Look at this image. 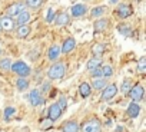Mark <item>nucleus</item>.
Returning <instances> with one entry per match:
<instances>
[{
	"instance_id": "nucleus-1",
	"label": "nucleus",
	"mask_w": 146,
	"mask_h": 132,
	"mask_svg": "<svg viewBox=\"0 0 146 132\" xmlns=\"http://www.w3.org/2000/svg\"><path fill=\"white\" fill-rule=\"evenodd\" d=\"M66 73V65L63 62H56L54 65H52L49 71H47V76L49 79L52 81H56V79H62Z\"/></svg>"
},
{
	"instance_id": "nucleus-2",
	"label": "nucleus",
	"mask_w": 146,
	"mask_h": 132,
	"mask_svg": "<svg viewBox=\"0 0 146 132\" xmlns=\"http://www.w3.org/2000/svg\"><path fill=\"white\" fill-rule=\"evenodd\" d=\"M10 71H13L19 78H26V76H29L30 75V68L25 63V62H22V60H19V62H15V63H12V68H10Z\"/></svg>"
},
{
	"instance_id": "nucleus-3",
	"label": "nucleus",
	"mask_w": 146,
	"mask_h": 132,
	"mask_svg": "<svg viewBox=\"0 0 146 132\" xmlns=\"http://www.w3.org/2000/svg\"><path fill=\"white\" fill-rule=\"evenodd\" d=\"M100 131H102V122L98 118L86 121L82 126V132H100Z\"/></svg>"
},
{
	"instance_id": "nucleus-4",
	"label": "nucleus",
	"mask_w": 146,
	"mask_h": 132,
	"mask_svg": "<svg viewBox=\"0 0 146 132\" xmlns=\"http://www.w3.org/2000/svg\"><path fill=\"white\" fill-rule=\"evenodd\" d=\"M127 95L130 96L132 102L139 103V102L143 99V96H145V89H143V86H142V85H135V86H132V88H130V91H129V93H127Z\"/></svg>"
},
{
	"instance_id": "nucleus-5",
	"label": "nucleus",
	"mask_w": 146,
	"mask_h": 132,
	"mask_svg": "<svg viewBox=\"0 0 146 132\" xmlns=\"http://www.w3.org/2000/svg\"><path fill=\"white\" fill-rule=\"evenodd\" d=\"M116 93H117V86H116L115 83L106 85V88H105L103 92H102L100 99H102V101H110V99H113V98L116 96Z\"/></svg>"
},
{
	"instance_id": "nucleus-6",
	"label": "nucleus",
	"mask_w": 146,
	"mask_h": 132,
	"mask_svg": "<svg viewBox=\"0 0 146 132\" xmlns=\"http://www.w3.org/2000/svg\"><path fill=\"white\" fill-rule=\"evenodd\" d=\"M62 112H63V111H62V109L59 108V105L54 102V103H52V105L49 106V109H47V118L54 122V121H57V119L62 116Z\"/></svg>"
},
{
	"instance_id": "nucleus-7",
	"label": "nucleus",
	"mask_w": 146,
	"mask_h": 132,
	"mask_svg": "<svg viewBox=\"0 0 146 132\" xmlns=\"http://www.w3.org/2000/svg\"><path fill=\"white\" fill-rule=\"evenodd\" d=\"M29 99H30V103L32 106H39V105H43L44 103V99L42 96V93L39 92V89H33L29 95Z\"/></svg>"
},
{
	"instance_id": "nucleus-8",
	"label": "nucleus",
	"mask_w": 146,
	"mask_h": 132,
	"mask_svg": "<svg viewBox=\"0 0 146 132\" xmlns=\"http://www.w3.org/2000/svg\"><path fill=\"white\" fill-rule=\"evenodd\" d=\"M62 131L63 132H79L80 131V125L76 121H66L62 125Z\"/></svg>"
},
{
	"instance_id": "nucleus-9",
	"label": "nucleus",
	"mask_w": 146,
	"mask_h": 132,
	"mask_svg": "<svg viewBox=\"0 0 146 132\" xmlns=\"http://www.w3.org/2000/svg\"><path fill=\"white\" fill-rule=\"evenodd\" d=\"M75 47H76V40L73 39V37H67L63 42L62 47H60V53H70Z\"/></svg>"
},
{
	"instance_id": "nucleus-10",
	"label": "nucleus",
	"mask_w": 146,
	"mask_h": 132,
	"mask_svg": "<svg viewBox=\"0 0 146 132\" xmlns=\"http://www.w3.org/2000/svg\"><path fill=\"white\" fill-rule=\"evenodd\" d=\"M86 12H88V7L85 5H73L70 9V13L73 17H82Z\"/></svg>"
},
{
	"instance_id": "nucleus-11",
	"label": "nucleus",
	"mask_w": 146,
	"mask_h": 132,
	"mask_svg": "<svg viewBox=\"0 0 146 132\" xmlns=\"http://www.w3.org/2000/svg\"><path fill=\"white\" fill-rule=\"evenodd\" d=\"M0 26H2V30H6V32H10L15 29V22L12 17L9 16H5L0 19Z\"/></svg>"
},
{
	"instance_id": "nucleus-12",
	"label": "nucleus",
	"mask_w": 146,
	"mask_h": 132,
	"mask_svg": "<svg viewBox=\"0 0 146 132\" xmlns=\"http://www.w3.org/2000/svg\"><path fill=\"white\" fill-rule=\"evenodd\" d=\"M22 10H25V5H23V3H13V5L9 6V9H7V16H9V17L17 16Z\"/></svg>"
},
{
	"instance_id": "nucleus-13",
	"label": "nucleus",
	"mask_w": 146,
	"mask_h": 132,
	"mask_svg": "<svg viewBox=\"0 0 146 132\" xmlns=\"http://www.w3.org/2000/svg\"><path fill=\"white\" fill-rule=\"evenodd\" d=\"M126 113H127L129 118H136V116H139V113H140V105L136 103V102L129 103V106H127V109H126Z\"/></svg>"
},
{
	"instance_id": "nucleus-14",
	"label": "nucleus",
	"mask_w": 146,
	"mask_h": 132,
	"mask_svg": "<svg viewBox=\"0 0 146 132\" xmlns=\"http://www.w3.org/2000/svg\"><path fill=\"white\" fill-rule=\"evenodd\" d=\"M132 13H133V10H132V6H129V5H120L119 9H117V16L120 19H126Z\"/></svg>"
},
{
	"instance_id": "nucleus-15",
	"label": "nucleus",
	"mask_w": 146,
	"mask_h": 132,
	"mask_svg": "<svg viewBox=\"0 0 146 132\" xmlns=\"http://www.w3.org/2000/svg\"><path fill=\"white\" fill-rule=\"evenodd\" d=\"M59 56H60V46H57V45L54 43V45L50 46V49H49V52H47V57H49V60L54 62V60L59 59Z\"/></svg>"
},
{
	"instance_id": "nucleus-16",
	"label": "nucleus",
	"mask_w": 146,
	"mask_h": 132,
	"mask_svg": "<svg viewBox=\"0 0 146 132\" xmlns=\"http://www.w3.org/2000/svg\"><path fill=\"white\" fill-rule=\"evenodd\" d=\"M79 92H80L82 98H89L92 95V88L88 82H82L80 86H79Z\"/></svg>"
},
{
	"instance_id": "nucleus-17",
	"label": "nucleus",
	"mask_w": 146,
	"mask_h": 132,
	"mask_svg": "<svg viewBox=\"0 0 146 132\" xmlns=\"http://www.w3.org/2000/svg\"><path fill=\"white\" fill-rule=\"evenodd\" d=\"M29 20H30V13H29L27 10H22V12L17 15V25H19V26L26 25Z\"/></svg>"
},
{
	"instance_id": "nucleus-18",
	"label": "nucleus",
	"mask_w": 146,
	"mask_h": 132,
	"mask_svg": "<svg viewBox=\"0 0 146 132\" xmlns=\"http://www.w3.org/2000/svg\"><path fill=\"white\" fill-rule=\"evenodd\" d=\"M108 25H109V20L108 19H99V20H96L95 25H93L95 32H103L108 27Z\"/></svg>"
},
{
	"instance_id": "nucleus-19",
	"label": "nucleus",
	"mask_w": 146,
	"mask_h": 132,
	"mask_svg": "<svg viewBox=\"0 0 146 132\" xmlns=\"http://www.w3.org/2000/svg\"><path fill=\"white\" fill-rule=\"evenodd\" d=\"M67 23H69V15H67L66 12L59 13L57 17H56V25H57V26H64V25H67Z\"/></svg>"
},
{
	"instance_id": "nucleus-20",
	"label": "nucleus",
	"mask_w": 146,
	"mask_h": 132,
	"mask_svg": "<svg viewBox=\"0 0 146 132\" xmlns=\"http://www.w3.org/2000/svg\"><path fill=\"white\" fill-rule=\"evenodd\" d=\"M106 85H108L106 79H103V78H98V79H93V82H92V86H90V88H95V89L100 91V89H105V88H106Z\"/></svg>"
},
{
	"instance_id": "nucleus-21",
	"label": "nucleus",
	"mask_w": 146,
	"mask_h": 132,
	"mask_svg": "<svg viewBox=\"0 0 146 132\" xmlns=\"http://www.w3.org/2000/svg\"><path fill=\"white\" fill-rule=\"evenodd\" d=\"M105 45L103 43H96V45H93V47H92V53L95 55V57H100L102 55H103V52H105Z\"/></svg>"
},
{
	"instance_id": "nucleus-22",
	"label": "nucleus",
	"mask_w": 146,
	"mask_h": 132,
	"mask_svg": "<svg viewBox=\"0 0 146 132\" xmlns=\"http://www.w3.org/2000/svg\"><path fill=\"white\" fill-rule=\"evenodd\" d=\"M102 66V59L100 57H93L88 62V69L89 71H93V69H98Z\"/></svg>"
},
{
	"instance_id": "nucleus-23",
	"label": "nucleus",
	"mask_w": 146,
	"mask_h": 132,
	"mask_svg": "<svg viewBox=\"0 0 146 132\" xmlns=\"http://www.w3.org/2000/svg\"><path fill=\"white\" fill-rule=\"evenodd\" d=\"M16 88H17L19 91H26V89L29 88V81H27L26 78H19V79L16 81Z\"/></svg>"
},
{
	"instance_id": "nucleus-24",
	"label": "nucleus",
	"mask_w": 146,
	"mask_h": 132,
	"mask_svg": "<svg viewBox=\"0 0 146 132\" xmlns=\"http://www.w3.org/2000/svg\"><path fill=\"white\" fill-rule=\"evenodd\" d=\"M100 71H102V78H103V79H105V78H110V76L113 75V68H112L110 65H105Z\"/></svg>"
},
{
	"instance_id": "nucleus-25",
	"label": "nucleus",
	"mask_w": 146,
	"mask_h": 132,
	"mask_svg": "<svg viewBox=\"0 0 146 132\" xmlns=\"http://www.w3.org/2000/svg\"><path fill=\"white\" fill-rule=\"evenodd\" d=\"M29 33H30V27L29 26H26V25L19 26V29H17V37H26V36H29Z\"/></svg>"
},
{
	"instance_id": "nucleus-26",
	"label": "nucleus",
	"mask_w": 146,
	"mask_h": 132,
	"mask_svg": "<svg viewBox=\"0 0 146 132\" xmlns=\"http://www.w3.org/2000/svg\"><path fill=\"white\" fill-rule=\"evenodd\" d=\"M10 68H12V60L9 57L0 59V69H2V71H9Z\"/></svg>"
},
{
	"instance_id": "nucleus-27",
	"label": "nucleus",
	"mask_w": 146,
	"mask_h": 132,
	"mask_svg": "<svg viewBox=\"0 0 146 132\" xmlns=\"http://www.w3.org/2000/svg\"><path fill=\"white\" fill-rule=\"evenodd\" d=\"M130 88H132V82H130V79H125L123 82H122V85H120V91H122V93H129V91H130Z\"/></svg>"
},
{
	"instance_id": "nucleus-28",
	"label": "nucleus",
	"mask_w": 146,
	"mask_h": 132,
	"mask_svg": "<svg viewBox=\"0 0 146 132\" xmlns=\"http://www.w3.org/2000/svg\"><path fill=\"white\" fill-rule=\"evenodd\" d=\"M105 10H106V7L105 6H98V7H95V9H92V17H100L103 13H105Z\"/></svg>"
},
{
	"instance_id": "nucleus-29",
	"label": "nucleus",
	"mask_w": 146,
	"mask_h": 132,
	"mask_svg": "<svg viewBox=\"0 0 146 132\" xmlns=\"http://www.w3.org/2000/svg\"><path fill=\"white\" fill-rule=\"evenodd\" d=\"M53 126V121H50L49 118H43V121L40 122V129L42 131H47Z\"/></svg>"
},
{
	"instance_id": "nucleus-30",
	"label": "nucleus",
	"mask_w": 146,
	"mask_h": 132,
	"mask_svg": "<svg viewBox=\"0 0 146 132\" xmlns=\"http://www.w3.org/2000/svg\"><path fill=\"white\" fill-rule=\"evenodd\" d=\"M15 112H16V109H15L13 106H7V108L5 109V112H3L5 121H9V119H10V116H13V115H15Z\"/></svg>"
},
{
	"instance_id": "nucleus-31",
	"label": "nucleus",
	"mask_w": 146,
	"mask_h": 132,
	"mask_svg": "<svg viewBox=\"0 0 146 132\" xmlns=\"http://www.w3.org/2000/svg\"><path fill=\"white\" fill-rule=\"evenodd\" d=\"M43 3V0H26V5L32 9H37Z\"/></svg>"
},
{
	"instance_id": "nucleus-32",
	"label": "nucleus",
	"mask_w": 146,
	"mask_h": 132,
	"mask_svg": "<svg viewBox=\"0 0 146 132\" xmlns=\"http://www.w3.org/2000/svg\"><path fill=\"white\" fill-rule=\"evenodd\" d=\"M137 71H139L140 73H143V72L146 71V59H145V57H140V59L137 60Z\"/></svg>"
},
{
	"instance_id": "nucleus-33",
	"label": "nucleus",
	"mask_w": 146,
	"mask_h": 132,
	"mask_svg": "<svg viewBox=\"0 0 146 132\" xmlns=\"http://www.w3.org/2000/svg\"><path fill=\"white\" fill-rule=\"evenodd\" d=\"M56 103L59 105V108L62 111H66V108H67V99H66V96H60L59 102H56Z\"/></svg>"
},
{
	"instance_id": "nucleus-34",
	"label": "nucleus",
	"mask_w": 146,
	"mask_h": 132,
	"mask_svg": "<svg viewBox=\"0 0 146 132\" xmlns=\"http://www.w3.org/2000/svg\"><path fill=\"white\" fill-rule=\"evenodd\" d=\"M117 30H119V33H122L123 36H129V35H130V29H129L126 25H125V26H119Z\"/></svg>"
},
{
	"instance_id": "nucleus-35",
	"label": "nucleus",
	"mask_w": 146,
	"mask_h": 132,
	"mask_svg": "<svg viewBox=\"0 0 146 132\" xmlns=\"http://www.w3.org/2000/svg\"><path fill=\"white\" fill-rule=\"evenodd\" d=\"M53 19H54V10H53V9L50 7V9H47V15H46V22H49V23H50V22H52Z\"/></svg>"
},
{
	"instance_id": "nucleus-36",
	"label": "nucleus",
	"mask_w": 146,
	"mask_h": 132,
	"mask_svg": "<svg viewBox=\"0 0 146 132\" xmlns=\"http://www.w3.org/2000/svg\"><path fill=\"white\" fill-rule=\"evenodd\" d=\"M92 76H93V79L102 78V71H100V68H98V69H93V71H92Z\"/></svg>"
},
{
	"instance_id": "nucleus-37",
	"label": "nucleus",
	"mask_w": 146,
	"mask_h": 132,
	"mask_svg": "<svg viewBox=\"0 0 146 132\" xmlns=\"http://www.w3.org/2000/svg\"><path fill=\"white\" fill-rule=\"evenodd\" d=\"M49 89H50V83L46 82V83H43V85L40 86V91H39V92H40V93H46Z\"/></svg>"
},
{
	"instance_id": "nucleus-38",
	"label": "nucleus",
	"mask_w": 146,
	"mask_h": 132,
	"mask_svg": "<svg viewBox=\"0 0 146 132\" xmlns=\"http://www.w3.org/2000/svg\"><path fill=\"white\" fill-rule=\"evenodd\" d=\"M116 132H125V128L123 126H117L116 128Z\"/></svg>"
},
{
	"instance_id": "nucleus-39",
	"label": "nucleus",
	"mask_w": 146,
	"mask_h": 132,
	"mask_svg": "<svg viewBox=\"0 0 146 132\" xmlns=\"http://www.w3.org/2000/svg\"><path fill=\"white\" fill-rule=\"evenodd\" d=\"M110 2H112V3H116V0H110Z\"/></svg>"
},
{
	"instance_id": "nucleus-40",
	"label": "nucleus",
	"mask_w": 146,
	"mask_h": 132,
	"mask_svg": "<svg viewBox=\"0 0 146 132\" xmlns=\"http://www.w3.org/2000/svg\"><path fill=\"white\" fill-rule=\"evenodd\" d=\"M85 2H89V0H85Z\"/></svg>"
},
{
	"instance_id": "nucleus-41",
	"label": "nucleus",
	"mask_w": 146,
	"mask_h": 132,
	"mask_svg": "<svg viewBox=\"0 0 146 132\" xmlns=\"http://www.w3.org/2000/svg\"><path fill=\"white\" fill-rule=\"evenodd\" d=\"M0 30H2V26H0Z\"/></svg>"
},
{
	"instance_id": "nucleus-42",
	"label": "nucleus",
	"mask_w": 146,
	"mask_h": 132,
	"mask_svg": "<svg viewBox=\"0 0 146 132\" xmlns=\"http://www.w3.org/2000/svg\"><path fill=\"white\" fill-rule=\"evenodd\" d=\"M0 53H2V49H0Z\"/></svg>"
},
{
	"instance_id": "nucleus-43",
	"label": "nucleus",
	"mask_w": 146,
	"mask_h": 132,
	"mask_svg": "<svg viewBox=\"0 0 146 132\" xmlns=\"http://www.w3.org/2000/svg\"><path fill=\"white\" fill-rule=\"evenodd\" d=\"M0 132H2V131H0Z\"/></svg>"
}]
</instances>
